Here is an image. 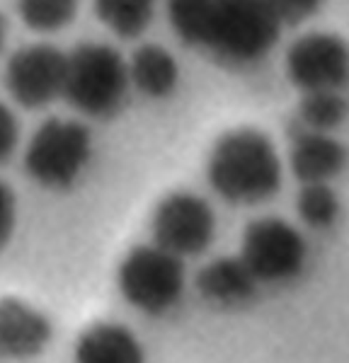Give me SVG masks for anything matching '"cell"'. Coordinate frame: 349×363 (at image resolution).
Segmentation results:
<instances>
[{"instance_id":"obj_1","label":"cell","mask_w":349,"mask_h":363,"mask_svg":"<svg viewBox=\"0 0 349 363\" xmlns=\"http://www.w3.org/2000/svg\"><path fill=\"white\" fill-rule=\"evenodd\" d=\"M167 20L184 44L231 66L262 61L282 32L267 0H167Z\"/></svg>"},{"instance_id":"obj_2","label":"cell","mask_w":349,"mask_h":363,"mask_svg":"<svg viewBox=\"0 0 349 363\" xmlns=\"http://www.w3.org/2000/svg\"><path fill=\"white\" fill-rule=\"evenodd\" d=\"M206 179L223 201L255 206L279 194L284 167L270 136L257 128H233L211 145Z\"/></svg>"},{"instance_id":"obj_3","label":"cell","mask_w":349,"mask_h":363,"mask_svg":"<svg viewBox=\"0 0 349 363\" xmlns=\"http://www.w3.org/2000/svg\"><path fill=\"white\" fill-rule=\"evenodd\" d=\"M129 63L109 44L85 42L68 54L63 97L85 116H109L129 90Z\"/></svg>"},{"instance_id":"obj_4","label":"cell","mask_w":349,"mask_h":363,"mask_svg":"<svg viewBox=\"0 0 349 363\" xmlns=\"http://www.w3.org/2000/svg\"><path fill=\"white\" fill-rule=\"evenodd\" d=\"M119 294L143 315H165L182 301L187 289L184 259L155 242L138 245L126 252L116 269Z\"/></svg>"},{"instance_id":"obj_5","label":"cell","mask_w":349,"mask_h":363,"mask_svg":"<svg viewBox=\"0 0 349 363\" xmlns=\"http://www.w3.org/2000/svg\"><path fill=\"white\" fill-rule=\"evenodd\" d=\"M92 157L90 128L75 119H46L25 148V169L46 189H66L78 182Z\"/></svg>"},{"instance_id":"obj_6","label":"cell","mask_w":349,"mask_h":363,"mask_svg":"<svg viewBox=\"0 0 349 363\" xmlns=\"http://www.w3.org/2000/svg\"><path fill=\"white\" fill-rule=\"evenodd\" d=\"M240 257L257 284H287L304 274L308 242L304 233L277 216H262L245 225Z\"/></svg>"},{"instance_id":"obj_7","label":"cell","mask_w":349,"mask_h":363,"mask_svg":"<svg viewBox=\"0 0 349 363\" xmlns=\"http://www.w3.org/2000/svg\"><path fill=\"white\" fill-rule=\"evenodd\" d=\"M150 235L158 247L179 259L196 257L216 238V213L211 203L192 191H172L160 199L150 218Z\"/></svg>"},{"instance_id":"obj_8","label":"cell","mask_w":349,"mask_h":363,"mask_svg":"<svg viewBox=\"0 0 349 363\" xmlns=\"http://www.w3.org/2000/svg\"><path fill=\"white\" fill-rule=\"evenodd\" d=\"M284 70L304 95L342 92L349 85V44L330 32L304 34L287 49Z\"/></svg>"},{"instance_id":"obj_9","label":"cell","mask_w":349,"mask_h":363,"mask_svg":"<svg viewBox=\"0 0 349 363\" xmlns=\"http://www.w3.org/2000/svg\"><path fill=\"white\" fill-rule=\"evenodd\" d=\"M68 54L51 44L17 49L5 66V87L25 109H44L63 97Z\"/></svg>"},{"instance_id":"obj_10","label":"cell","mask_w":349,"mask_h":363,"mask_svg":"<svg viewBox=\"0 0 349 363\" xmlns=\"http://www.w3.org/2000/svg\"><path fill=\"white\" fill-rule=\"evenodd\" d=\"M51 342V322L22 298H0V359L27 361Z\"/></svg>"},{"instance_id":"obj_11","label":"cell","mask_w":349,"mask_h":363,"mask_svg":"<svg viewBox=\"0 0 349 363\" xmlns=\"http://www.w3.org/2000/svg\"><path fill=\"white\" fill-rule=\"evenodd\" d=\"M349 153L333 133L301 128L291 140L289 165L301 184H330L347 167Z\"/></svg>"},{"instance_id":"obj_12","label":"cell","mask_w":349,"mask_h":363,"mask_svg":"<svg viewBox=\"0 0 349 363\" xmlns=\"http://www.w3.org/2000/svg\"><path fill=\"white\" fill-rule=\"evenodd\" d=\"M75 363H145L143 344L129 327L116 322H95L78 337Z\"/></svg>"},{"instance_id":"obj_13","label":"cell","mask_w":349,"mask_h":363,"mask_svg":"<svg viewBox=\"0 0 349 363\" xmlns=\"http://www.w3.org/2000/svg\"><path fill=\"white\" fill-rule=\"evenodd\" d=\"M194 286L204 301L214 306H243L260 284L240 257H218L199 269Z\"/></svg>"},{"instance_id":"obj_14","label":"cell","mask_w":349,"mask_h":363,"mask_svg":"<svg viewBox=\"0 0 349 363\" xmlns=\"http://www.w3.org/2000/svg\"><path fill=\"white\" fill-rule=\"evenodd\" d=\"M129 78L141 95L150 99L170 97L179 83V66L160 44H143L129 61Z\"/></svg>"},{"instance_id":"obj_15","label":"cell","mask_w":349,"mask_h":363,"mask_svg":"<svg viewBox=\"0 0 349 363\" xmlns=\"http://www.w3.org/2000/svg\"><path fill=\"white\" fill-rule=\"evenodd\" d=\"M95 15L104 27L121 39L141 37L153 22L158 0H92Z\"/></svg>"},{"instance_id":"obj_16","label":"cell","mask_w":349,"mask_h":363,"mask_svg":"<svg viewBox=\"0 0 349 363\" xmlns=\"http://www.w3.org/2000/svg\"><path fill=\"white\" fill-rule=\"evenodd\" d=\"M340 196L330 184H301L296 196V213L311 230H328L340 218Z\"/></svg>"},{"instance_id":"obj_17","label":"cell","mask_w":349,"mask_h":363,"mask_svg":"<svg viewBox=\"0 0 349 363\" xmlns=\"http://www.w3.org/2000/svg\"><path fill=\"white\" fill-rule=\"evenodd\" d=\"M301 126L330 133L349 116V102L342 92H308L299 104Z\"/></svg>"},{"instance_id":"obj_18","label":"cell","mask_w":349,"mask_h":363,"mask_svg":"<svg viewBox=\"0 0 349 363\" xmlns=\"http://www.w3.org/2000/svg\"><path fill=\"white\" fill-rule=\"evenodd\" d=\"M78 5L80 0H17V13L32 32L51 34L71 25Z\"/></svg>"},{"instance_id":"obj_19","label":"cell","mask_w":349,"mask_h":363,"mask_svg":"<svg viewBox=\"0 0 349 363\" xmlns=\"http://www.w3.org/2000/svg\"><path fill=\"white\" fill-rule=\"evenodd\" d=\"M282 25H301L320 10L323 0H267Z\"/></svg>"},{"instance_id":"obj_20","label":"cell","mask_w":349,"mask_h":363,"mask_svg":"<svg viewBox=\"0 0 349 363\" xmlns=\"http://www.w3.org/2000/svg\"><path fill=\"white\" fill-rule=\"evenodd\" d=\"M17 143H20V124L17 116L8 104L0 102V165L8 162L15 155Z\"/></svg>"},{"instance_id":"obj_21","label":"cell","mask_w":349,"mask_h":363,"mask_svg":"<svg viewBox=\"0 0 349 363\" xmlns=\"http://www.w3.org/2000/svg\"><path fill=\"white\" fill-rule=\"evenodd\" d=\"M15 220H17L15 194L10 191V186L5 182H0V250H3V245L13 235Z\"/></svg>"},{"instance_id":"obj_22","label":"cell","mask_w":349,"mask_h":363,"mask_svg":"<svg viewBox=\"0 0 349 363\" xmlns=\"http://www.w3.org/2000/svg\"><path fill=\"white\" fill-rule=\"evenodd\" d=\"M5 37H8V25H5V17L0 15V51L5 46Z\"/></svg>"}]
</instances>
